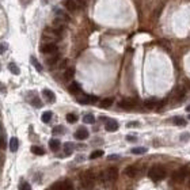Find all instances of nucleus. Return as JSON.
Returning <instances> with one entry per match:
<instances>
[{"label":"nucleus","mask_w":190,"mask_h":190,"mask_svg":"<svg viewBox=\"0 0 190 190\" xmlns=\"http://www.w3.org/2000/svg\"><path fill=\"white\" fill-rule=\"evenodd\" d=\"M166 175H167L166 170L162 166H152L151 169L148 170V177H150V179H152V180H160Z\"/></svg>","instance_id":"nucleus-1"},{"label":"nucleus","mask_w":190,"mask_h":190,"mask_svg":"<svg viewBox=\"0 0 190 190\" xmlns=\"http://www.w3.org/2000/svg\"><path fill=\"white\" fill-rule=\"evenodd\" d=\"M60 30H56L55 27H50V28H46L44 31V40H49L48 44H55V41H59L60 40Z\"/></svg>","instance_id":"nucleus-2"},{"label":"nucleus","mask_w":190,"mask_h":190,"mask_svg":"<svg viewBox=\"0 0 190 190\" xmlns=\"http://www.w3.org/2000/svg\"><path fill=\"white\" fill-rule=\"evenodd\" d=\"M94 174L91 171H84L83 174L80 175V180H82V185L84 186L86 189H91L94 185Z\"/></svg>","instance_id":"nucleus-3"},{"label":"nucleus","mask_w":190,"mask_h":190,"mask_svg":"<svg viewBox=\"0 0 190 190\" xmlns=\"http://www.w3.org/2000/svg\"><path fill=\"white\" fill-rule=\"evenodd\" d=\"M117 175H118V170H117L116 167H110V169H107L106 171L102 173L103 180L104 182H109V183H113L114 180L117 179Z\"/></svg>","instance_id":"nucleus-4"},{"label":"nucleus","mask_w":190,"mask_h":190,"mask_svg":"<svg viewBox=\"0 0 190 190\" xmlns=\"http://www.w3.org/2000/svg\"><path fill=\"white\" fill-rule=\"evenodd\" d=\"M188 175H189V171L186 170V169H179V170H177L175 173H174V175H173V179L175 180V182H183L186 178H188Z\"/></svg>","instance_id":"nucleus-5"},{"label":"nucleus","mask_w":190,"mask_h":190,"mask_svg":"<svg viewBox=\"0 0 190 190\" xmlns=\"http://www.w3.org/2000/svg\"><path fill=\"white\" fill-rule=\"evenodd\" d=\"M50 190H74V186L68 180H60V182H56L50 188Z\"/></svg>","instance_id":"nucleus-6"},{"label":"nucleus","mask_w":190,"mask_h":190,"mask_svg":"<svg viewBox=\"0 0 190 190\" xmlns=\"http://www.w3.org/2000/svg\"><path fill=\"white\" fill-rule=\"evenodd\" d=\"M98 101V98L95 97V95H80V97H78V102L82 103V104H93Z\"/></svg>","instance_id":"nucleus-7"},{"label":"nucleus","mask_w":190,"mask_h":190,"mask_svg":"<svg viewBox=\"0 0 190 190\" xmlns=\"http://www.w3.org/2000/svg\"><path fill=\"white\" fill-rule=\"evenodd\" d=\"M136 101L135 99H131V98H128V99H122L121 102H120V107L121 109H125V110H132L136 107Z\"/></svg>","instance_id":"nucleus-8"},{"label":"nucleus","mask_w":190,"mask_h":190,"mask_svg":"<svg viewBox=\"0 0 190 190\" xmlns=\"http://www.w3.org/2000/svg\"><path fill=\"white\" fill-rule=\"evenodd\" d=\"M41 50H42V53H45V55H56L57 46H56V44H45V45L41 48Z\"/></svg>","instance_id":"nucleus-9"},{"label":"nucleus","mask_w":190,"mask_h":190,"mask_svg":"<svg viewBox=\"0 0 190 190\" xmlns=\"http://www.w3.org/2000/svg\"><path fill=\"white\" fill-rule=\"evenodd\" d=\"M185 93H186V90H185V87H182V86H178V87L174 90V93H173V97L175 98L177 101H180L183 97H185Z\"/></svg>","instance_id":"nucleus-10"},{"label":"nucleus","mask_w":190,"mask_h":190,"mask_svg":"<svg viewBox=\"0 0 190 190\" xmlns=\"http://www.w3.org/2000/svg\"><path fill=\"white\" fill-rule=\"evenodd\" d=\"M104 129L107 132H116L118 129V122L114 121V120H107L106 121V125H104Z\"/></svg>","instance_id":"nucleus-11"},{"label":"nucleus","mask_w":190,"mask_h":190,"mask_svg":"<svg viewBox=\"0 0 190 190\" xmlns=\"http://www.w3.org/2000/svg\"><path fill=\"white\" fill-rule=\"evenodd\" d=\"M75 137L78 139V140H84V139L88 137V131L86 128H79L75 133Z\"/></svg>","instance_id":"nucleus-12"},{"label":"nucleus","mask_w":190,"mask_h":190,"mask_svg":"<svg viewBox=\"0 0 190 190\" xmlns=\"http://www.w3.org/2000/svg\"><path fill=\"white\" fill-rule=\"evenodd\" d=\"M42 95L45 97V99L48 101V102H55L56 101V95L53 91H50V90H48V88H45V90L42 91Z\"/></svg>","instance_id":"nucleus-13"},{"label":"nucleus","mask_w":190,"mask_h":190,"mask_svg":"<svg viewBox=\"0 0 190 190\" xmlns=\"http://www.w3.org/2000/svg\"><path fill=\"white\" fill-rule=\"evenodd\" d=\"M74 76H75V69L74 68H66L65 71H64V75H63V78H64L65 82H69V80H72V79H74Z\"/></svg>","instance_id":"nucleus-14"},{"label":"nucleus","mask_w":190,"mask_h":190,"mask_svg":"<svg viewBox=\"0 0 190 190\" xmlns=\"http://www.w3.org/2000/svg\"><path fill=\"white\" fill-rule=\"evenodd\" d=\"M68 90H69V93H71V94L78 95V94L82 91V87H80V84H79V83H76V82H74V83H71V84H69Z\"/></svg>","instance_id":"nucleus-15"},{"label":"nucleus","mask_w":190,"mask_h":190,"mask_svg":"<svg viewBox=\"0 0 190 190\" xmlns=\"http://www.w3.org/2000/svg\"><path fill=\"white\" fill-rule=\"evenodd\" d=\"M64 6L65 8L68 10L69 12H74L76 8H78V6H76V2L75 0H64Z\"/></svg>","instance_id":"nucleus-16"},{"label":"nucleus","mask_w":190,"mask_h":190,"mask_svg":"<svg viewBox=\"0 0 190 190\" xmlns=\"http://www.w3.org/2000/svg\"><path fill=\"white\" fill-rule=\"evenodd\" d=\"M61 147V142H60V140H57V139H52V140L49 141V148L52 150L53 152L59 151V148Z\"/></svg>","instance_id":"nucleus-17"},{"label":"nucleus","mask_w":190,"mask_h":190,"mask_svg":"<svg viewBox=\"0 0 190 190\" xmlns=\"http://www.w3.org/2000/svg\"><path fill=\"white\" fill-rule=\"evenodd\" d=\"M125 174L128 177H131V178H135V177L137 175V169H136L135 166H128L125 169Z\"/></svg>","instance_id":"nucleus-18"},{"label":"nucleus","mask_w":190,"mask_h":190,"mask_svg":"<svg viewBox=\"0 0 190 190\" xmlns=\"http://www.w3.org/2000/svg\"><path fill=\"white\" fill-rule=\"evenodd\" d=\"M113 102H114V99H113V98H104V99L101 101L99 106L102 107V109H107V107H110V106H112Z\"/></svg>","instance_id":"nucleus-19"},{"label":"nucleus","mask_w":190,"mask_h":190,"mask_svg":"<svg viewBox=\"0 0 190 190\" xmlns=\"http://www.w3.org/2000/svg\"><path fill=\"white\" fill-rule=\"evenodd\" d=\"M8 147H10V151H11V152H15V151H17V150H18V147H19V141H18V139H17V137H12L11 140H10Z\"/></svg>","instance_id":"nucleus-20"},{"label":"nucleus","mask_w":190,"mask_h":190,"mask_svg":"<svg viewBox=\"0 0 190 190\" xmlns=\"http://www.w3.org/2000/svg\"><path fill=\"white\" fill-rule=\"evenodd\" d=\"M74 148H75V145L72 144V142H65V144L63 145V150H64L65 155H71L72 152H74Z\"/></svg>","instance_id":"nucleus-21"},{"label":"nucleus","mask_w":190,"mask_h":190,"mask_svg":"<svg viewBox=\"0 0 190 190\" xmlns=\"http://www.w3.org/2000/svg\"><path fill=\"white\" fill-rule=\"evenodd\" d=\"M171 121H173V124L174 125H178V126H185L186 125V121H185V118H182V117H173V120H171Z\"/></svg>","instance_id":"nucleus-22"},{"label":"nucleus","mask_w":190,"mask_h":190,"mask_svg":"<svg viewBox=\"0 0 190 190\" xmlns=\"http://www.w3.org/2000/svg\"><path fill=\"white\" fill-rule=\"evenodd\" d=\"M31 152H33L34 155H38V156H41V155L45 154V150H44L42 147H38V145H33V147H31Z\"/></svg>","instance_id":"nucleus-23"},{"label":"nucleus","mask_w":190,"mask_h":190,"mask_svg":"<svg viewBox=\"0 0 190 190\" xmlns=\"http://www.w3.org/2000/svg\"><path fill=\"white\" fill-rule=\"evenodd\" d=\"M144 106L147 107V109H154L155 106H156V99L155 98H151V99H147L144 102Z\"/></svg>","instance_id":"nucleus-24"},{"label":"nucleus","mask_w":190,"mask_h":190,"mask_svg":"<svg viewBox=\"0 0 190 190\" xmlns=\"http://www.w3.org/2000/svg\"><path fill=\"white\" fill-rule=\"evenodd\" d=\"M148 150L145 147H136V148H133L132 150V154H135V155H142V154H145Z\"/></svg>","instance_id":"nucleus-25"},{"label":"nucleus","mask_w":190,"mask_h":190,"mask_svg":"<svg viewBox=\"0 0 190 190\" xmlns=\"http://www.w3.org/2000/svg\"><path fill=\"white\" fill-rule=\"evenodd\" d=\"M66 121H68L69 124H75L76 121H78V116L74 113H68L66 114Z\"/></svg>","instance_id":"nucleus-26"},{"label":"nucleus","mask_w":190,"mask_h":190,"mask_svg":"<svg viewBox=\"0 0 190 190\" xmlns=\"http://www.w3.org/2000/svg\"><path fill=\"white\" fill-rule=\"evenodd\" d=\"M8 69H10V71H11L14 75H19V68L17 66V64H15V63H10V64H8Z\"/></svg>","instance_id":"nucleus-27"},{"label":"nucleus","mask_w":190,"mask_h":190,"mask_svg":"<svg viewBox=\"0 0 190 190\" xmlns=\"http://www.w3.org/2000/svg\"><path fill=\"white\" fill-rule=\"evenodd\" d=\"M41 118H42V122L48 124L50 120H52V112H45V113L42 114V117H41Z\"/></svg>","instance_id":"nucleus-28"},{"label":"nucleus","mask_w":190,"mask_h":190,"mask_svg":"<svg viewBox=\"0 0 190 190\" xmlns=\"http://www.w3.org/2000/svg\"><path fill=\"white\" fill-rule=\"evenodd\" d=\"M30 60H31V63H33V65L36 66V69H37V71H38V72H42V65H41L40 63L37 61V59H36V57H31Z\"/></svg>","instance_id":"nucleus-29"},{"label":"nucleus","mask_w":190,"mask_h":190,"mask_svg":"<svg viewBox=\"0 0 190 190\" xmlns=\"http://www.w3.org/2000/svg\"><path fill=\"white\" fill-rule=\"evenodd\" d=\"M94 121H95V118L93 114H86L83 117V122H86V124H93Z\"/></svg>","instance_id":"nucleus-30"},{"label":"nucleus","mask_w":190,"mask_h":190,"mask_svg":"<svg viewBox=\"0 0 190 190\" xmlns=\"http://www.w3.org/2000/svg\"><path fill=\"white\" fill-rule=\"evenodd\" d=\"M99 156H103V151L97 150V151H94L93 154L90 155V159H97V158H99Z\"/></svg>","instance_id":"nucleus-31"},{"label":"nucleus","mask_w":190,"mask_h":190,"mask_svg":"<svg viewBox=\"0 0 190 190\" xmlns=\"http://www.w3.org/2000/svg\"><path fill=\"white\" fill-rule=\"evenodd\" d=\"M30 102L33 103V106H36V107H41V106H42V103H41V101H40V98H38V97H34Z\"/></svg>","instance_id":"nucleus-32"},{"label":"nucleus","mask_w":190,"mask_h":190,"mask_svg":"<svg viewBox=\"0 0 190 190\" xmlns=\"http://www.w3.org/2000/svg\"><path fill=\"white\" fill-rule=\"evenodd\" d=\"M19 190H31L30 183H27V182H22L21 185H19Z\"/></svg>","instance_id":"nucleus-33"},{"label":"nucleus","mask_w":190,"mask_h":190,"mask_svg":"<svg viewBox=\"0 0 190 190\" xmlns=\"http://www.w3.org/2000/svg\"><path fill=\"white\" fill-rule=\"evenodd\" d=\"M52 132L55 133V135H59V133H64L65 131H64V128H63V126H55Z\"/></svg>","instance_id":"nucleus-34"},{"label":"nucleus","mask_w":190,"mask_h":190,"mask_svg":"<svg viewBox=\"0 0 190 190\" xmlns=\"http://www.w3.org/2000/svg\"><path fill=\"white\" fill-rule=\"evenodd\" d=\"M2 147L6 148L7 147V142H6V135H4V131L2 129Z\"/></svg>","instance_id":"nucleus-35"},{"label":"nucleus","mask_w":190,"mask_h":190,"mask_svg":"<svg viewBox=\"0 0 190 190\" xmlns=\"http://www.w3.org/2000/svg\"><path fill=\"white\" fill-rule=\"evenodd\" d=\"M126 140L128 141H136V137L135 136H132V135H129V136H126Z\"/></svg>","instance_id":"nucleus-36"},{"label":"nucleus","mask_w":190,"mask_h":190,"mask_svg":"<svg viewBox=\"0 0 190 190\" xmlns=\"http://www.w3.org/2000/svg\"><path fill=\"white\" fill-rule=\"evenodd\" d=\"M137 125H139V122H129L126 126H128V128H135V126H137Z\"/></svg>","instance_id":"nucleus-37"},{"label":"nucleus","mask_w":190,"mask_h":190,"mask_svg":"<svg viewBox=\"0 0 190 190\" xmlns=\"http://www.w3.org/2000/svg\"><path fill=\"white\" fill-rule=\"evenodd\" d=\"M118 158H120L118 155H110L109 159H110V160H114V159H118Z\"/></svg>","instance_id":"nucleus-38"},{"label":"nucleus","mask_w":190,"mask_h":190,"mask_svg":"<svg viewBox=\"0 0 190 190\" xmlns=\"http://www.w3.org/2000/svg\"><path fill=\"white\" fill-rule=\"evenodd\" d=\"M188 133H185V135H182V136H180V140H183V141H185V140H188Z\"/></svg>","instance_id":"nucleus-39"},{"label":"nucleus","mask_w":190,"mask_h":190,"mask_svg":"<svg viewBox=\"0 0 190 190\" xmlns=\"http://www.w3.org/2000/svg\"><path fill=\"white\" fill-rule=\"evenodd\" d=\"M6 50V44H2V52H4Z\"/></svg>","instance_id":"nucleus-40"},{"label":"nucleus","mask_w":190,"mask_h":190,"mask_svg":"<svg viewBox=\"0 0 190 190\" xmlns=\"http://www.w3.org/2000/svg\"><path fill=\"white\" fill-rule=\"evenodd\" d=\"M79 3H80V4H86V2H87V0H78Z\"/></svg>","instance_id":"nucleus-41"},{"label":"nucleus","mask_w":190,"mask_h":190,"mask_svg":"<svg viewBox=\"0 0 190 190\" xmlns=\"http://www.w3.org/2000/svg\"><path fill=\"white\" fill-rule=\"evenodd\" d=\"M186 112H189V113H190V104H189L188 107H186Z\"/></svg>","instance_id":"nucleus-42"},{"label":"nucleus","mask_w":190,"mask_h":190,"mask_svg":"<svg viewBox=\"0 0 190 190\" xmlns=\"http://www.w3.org/2000/svg\"><path fill=\"white\" fill-rule=\"evenodd\" d=\"M189 188H190V180H189Z\"/></svg>","instance_id":"nucleus-43"},{"label":"nucleus","mask_w":190,"mask_h":190,"mask_svg":"<svg viewBox=\"0 0 190 190\" xmlns=\"http://www.w3.org/2000/svg\"><path fill=\"white\" fill-rule=\"evenodd\" d=\"M189 120H190V114H189Z\"/></svg>","instance_id":"nucleus-44"}]
</instances>
